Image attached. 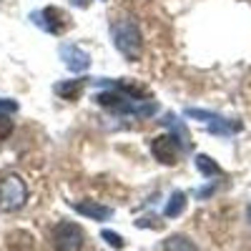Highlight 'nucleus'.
<instances>
[{"label":"nucleus","instance_id":"nucleus-12","mask_svg":"<svg viewBox=\"0 0 251 251\" xmlns=\"http://www.w3.org/2000/svg\"><path fill=\"white\" fill-rule=\"evenodd\" d=\"M196 169L203 174V176H221V169L214 163V158H208V156H196Z\"/></svg>","mask_w":251,"mask_h":251},{"label":"nucleus","instance_id":"nucleus-9","mask_svg":"<svg viewBox=\"0 0 251 251\" xmlns=\"http://www.w3.org/2000/svg\"><path fill=\"white\" fill-rule=\"evenodd\" d=\"M163 251H199V246L183 234H174L163 241Z\"/></svg>","mask_w":251,"mask_h":251},{"label":"nucleus","instance_id":"nucleus-14","mask_svg":"<svg viewBox=\"0 0 251 251\" xmlns=\"http://www.w3.org/2000/svg\"><path fill=\"white\" fill-rule=\"evenodd\" d=\"M13 133V118L8 111H0V141H5Z\"/></svg>","mask_w":251,"mask_h":251},{"label":"nucleus","instance_id":"nucleus-7","mask_svg":"<svg viewBox=\"0 0 251 251\" xmlns=\"http://www.w3.org/2000/svg\"><path fill=\"white\" fill-rule=\"evenodd\" d=\"M78 214H83V216H88V219H93V221H106V219H111V208L108 206H103V203H98V201H73L71 203Z\"/></svg>","mask_w":251,"mask_h":251},{"label":"nucleus","instance_id":"nucleus-11","mask_svg":"<svg viewBox=\"0 0 251 251\" xmlns=\"http://www.w3.org/2000/svg\"><path fill=\"white\" fill-rule=\"evenodd\" d=\"M183 208H186V194L183 191H174L169 203H166V208H163V214L169 219H176V216L183 214Z\"/></svg>","mask_w":251,"mask_h":251},{"label":"nucleus","instance_id":"nucleus-16","mask_svg":"<svg viewBox=\"0 0 251 251\" xmlns=\"http://www.w3.org/2000/svg\"><path fill=\"white\" fill-rule=\"evenodd\" d=\"M246 219H249V224H251V203H249V208H246Z\"/></svg>","mask_w":251,"mask_h":251},{"label":"nucleus","instance_id":"nucleus-3","mask_svg":"<svg viewBox=\"0 0 251 251\" xmlns=\"http://www.w3.org/2000/svg\"><path fill=\"white\" fill-rule=\"evenodd\" d=\"M86 244V231L73 221H60L53 228V246L58 251H80Z\"/></svg>","mask_w":251,"mask_h":251},{"label":"nucleus","instance_id":"nucleus-15","mask_svg":"<svg viewBox=\"0 0 251 251\" xmlns=\"http://www.w3.org/2000/svg\"><path fill=\"white\" fill-rule=\"evenodd\" d=\"M71 5H75V8H88L91 0H71Z\"/></svg>","mask_w":251,"mask_h":251},{"label":"nucleus","instance_id":"nucleus-1","mask_svg":"<svg viewBox=\"0 0 251 251\" xmlns=\"http://www.w3.org/2000/svg\"><path fill=\"white\" fill-rule=\"evenodd\" d=\"M113 40H116V48L128 60H138L141 58L143 35H141V28L133 23V20H121L118 25H113Z\"/></svg>","mask_w":251,"mask_h":251},{"label":"nucleus","instance_id":"nucleus-13","mask_svg":"<svg viewBox=\"0 0 251 251\" xmlns=\"http://www.w3.org/2000/svg\"><path fill=\"white\" fill-rule=\"evenodd\" d=\"M100 239L106 241L108 246H113V249H123V246H126L123 236H118L116 231H111V228H103V231H100Z\"/></svg>","mask_w":251,"mask_h":251},{"label":"nucleus","instance_id":"nucleus-4","mask_svg":"<svg viewBox=\"0 0 251 251\" xmlns=\"http://www.w3.org/2000/svg\"><path fill=\"white\" fill-rule=\"evenodd\" d=\"M181 149H183V143H181L178 138H174V136H158V138H153V143H151L153 158L161 161V163H166V166L178 163Z\"/></svg>","mask_w":251,"mask_h":251},{"label":"nucleus","instance_id":"nucleus-2","mask_svg":"<svg viewBox=\"0 0 251 251\" xmlns=\"http://www.w3.org/2000/svg\"><path fill=\"white\" fill-rule=\"evenodd\" d=\"M25 199H28V186L18 174H8V176L0 178V206H3L5 211L20 208L25 203Z\"/></svg>","mask_w":251,"mask_h":251},{"label":"nucleus","instance_id":"nucleus-5","mask_svg":"<svg viewBox=\"0 0 251 251\" xmlns=\"http://www.w3.org/2000/svg\"><path fill=\"white\" fill-rule=\"evenodd\" d=\"M60 58L66 63V68L73 73H83L91 68V55L78 46H60Z\"/></svg>","mask_w":251,"mask_h":251},{"label":"nucleus","instance_id":"nucleus-10","mask_svg":"<svg viewBox=\"0 0 251 251\" xmlns=\"http://www.w3.org/2000/svg\"><path fill=\"white\" fill-rule=\"evenodd\" d=\"M8 251H33V236L18 228L8 236Z\"/></svg>","mask_w":251,"mask_h":251},{"label":"nucleus","instance_id":"nucleus-8","mask_svg":"<svg viewBox=\"0 0 251 251\" xmlns=\"http://www.w3.org/2000/svg\"><path fill=\"white\" fill-rule=\"evenodd\" d=\"M83 88H86V80L83 78H73V80H60L55 83V93L63 98V100H78V96L83 93Z\"/></svg>","mask_w":251,"mask_h":251},{"label":"nucleus","instance_id":"nucleus-6","mask_svg":"<svg viewBox=\"0 0 251 251\" xmlns=\"http://www.w3.org/2000/svg\"><path fill=\"white\" fill-rule=\"evenodd\" d=\"M33 18H40V20H35V23L43 28V30H48V33H60V30H66V25H68V15L63 13V10H58V8H43V13H35Z\"/></svg>","mask_w":251,"mask_h":251}]
</instances>
